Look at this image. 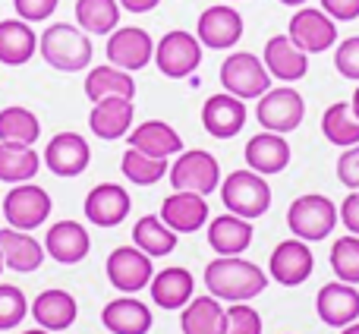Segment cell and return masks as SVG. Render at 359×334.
<instances>
[{
  "label": "cell",
  "instance_id": "e575fe53",
  "mask_svg": "<svg viewBox=\"0 0 359 334\" xmlns=\"http://www.w3.org/2000/svg\"><path fill=\"white\" fill-rule=\"evenodd\" d=\"M120 0H76V25L88 35H111L120 25Z\"/></svg>",
  "mask_w": 359,
  "mask_h": 334
},
{
  "label": "cell",
  "instance_id": "8fae6325",
  "mask_svg": "<svg viewBox=\"0 0 359 334\" xmlns=\"http://www.w3.org/2000/svg\"><path fill=\"white\" fill-rule=\"evenodd\" d=\"M107 63L126 69V73H139L155 60V38L139 25H117L107 35Z\"/></svg>",
  "mask_w": 359,
  "mask_h": 334
},
{
  "label": "cell",
  "instance_id": "f6af8a7d",
  "mask_svg": "<svg viewBox=\"0 0 359 334\" xmlns=\"http://www.w3.org/2000/svg\"><path fill=\"white\" fill-rule=\"evenodd\" d=\"M318 4H322V10L334 22H353V19H359V0H318Z\"/></svg>",
  "mask_w": 359,
  "mask_h": 334
},
{
  "label": "cell",
  "instance_id": "f5cc1de1",
  "mask_svg": "<svg viewBox=\"0 0 359 334\" xmlns=\"http://www.w3.org/2000/svg\"><path fill=\"white\" fill-rule=\"evenodd\" d=\"M0 274H4V255H0Z\"/></svg>",
  "mask_w": 359,
  "mask_h": 334
},
{
  "label": "cell",
  "instance_id": "d4e9b609",
  "mask_svg": "<svg viewBox=\"0 0 359 334\" xmlns=\"http://www.w3.org/2000/svg\"><path fill=\"white\" fill-rule=\"evenodd\" d=\"M149 290H151V303H155L158 309L177 312V309H183L192 300V293H196V278H192L189 268L168 265V268H161V272H155Z\"/></svg>",
  "mask_w": 359,
  "mask_h": 334
},
{
  "label": "cell",
  "instance_id": "3957f363",
  "mask_svg": "<svg viewBox=\"0 0 359 334\" xmlns=\"http://www.w3.org/2000/svg\"><path fill=\"white\" fill-rule=\"evenodd\" d=\"M221 202L230 215L255 221V218L268 215V208H271V186L262 173L240 167V171H230L221 180Z\"/></svg>",
  "mask_w": 359,
  "mask_h": 334
},
{
  "label": "cell",
  "instance_id": "d6986e66",
  "mask_svg": "<svg viewBox=\"0 0 359 334\" xmlns=\"http://www.w3.org/2000/svg\"><path fill=\"white\" fill-rule=\"evenodd\" d=\"M316 312L328 328H347L359 322V290L356 284L328 281L316 297Z\"/></svg>",
  "mask_w": 359,
  "mask_h": 334
},
{
  "label": "cell",
  "instance_id": "f907efd6",
  "mask_svg": "<svg viewBox=\"0 0 359 334\" xmlns=\"http://www.w3.org/2000/svg\"><path fill=\"white\" fill-rule=\"evenodd\" d=\"M341 334H359V322H353V325H347V328H341Z\"/></svg>",
  "mask_w": 359,
  "mask_h": 334
},
{
  "label": "cell",
  "instance_id": "83f0119b",
  "mask_svg": "<svg viewBox=\"0 0 359 334\" xmlns=\"http://www.w3.org/2000/svg\"><path fill=\"white\" fill-rule=\"evenodd\" d=\"M101 325L111 334H149L151 309L142 300L133 297V293H123V297L104 303V309H101Z\"/></svg>",
  "mask_w": 359,
  "mask_h": 334
},
{
  "label": "cell",
  "instance_id": "816d5d0a",
  "mask_svg": "<svg viewBox=\"0 0 359 334\" xmlns=\"http://www.w3.org/2000/svg\"><path fill=\"white\" fill-rule=\"evenodd\" d=\"M22 334H50V331H44V328H29V331H22Z\"/></svg>",
  "mask_w": 359,
  "mask_h": 334
},
{
  "label": "cell",
  "instance_id": "ab89813d",
  "mask_svg": "<svg viewBox=\"0 0 359 334\" xmlns=\"http://www.w3.org/2000/svg\"><path fill=\"white\" fill-rule=\"evenodd\" d=\"M29 316V300L16 284H0V331L19 328Z\"/></svg>",
  "mask_w": 359,
  "mask_h": 334
},
{
  "label": "cell",
  "instance_id": "2e32d148",
  "mask_svg": "<svg viewBox=\"0 0 359 334\" xmlns=\"http://www.w3.org/2000/svg\"><path fill=\"white\" fill-rule=\"evenodd\" d=\"M133 199L126 192V186L120 183H98L88 189L82 211H86V221L95 227H120V224L130 218Z\"/></svg>",
  "mask_w": 359,
  "mask_h": 334
},
{
  "label": "cell",
  "instance_id": "4316f807",
  "mask_svg": "<svg viewBox=\"0 0 359 334\" xmlns=\"http://www.w3.org/2000/svg\"><path fill=\"white\" fill-rule=\"evenodd\" d=\"M252 221L240 215H224L211 218L208 227H205V236H208V246L215 249L217 255H243L249 246H252Z\"/></svg>",
  "mask_w": 359,
  "mask_h": 334
},
{
  "label": "cell",
  "instance_id": "bcb514c9",
  "mask_svg": "<svg viewBox=\"0 0 359 334\" xmlns=\"http://www.w3.org/2000/svg\"><path fill=\"white\" fill-rule=\"evenodd\" d=\"M337 215H341V224L347 227V234L359 236V189H350V196L341 202Z\"/></svg>",
  "mask_w": 359,
  "mask_h": 334
},
{
  "label": "cell",
  "instance_id": "1f68e13d",
  "mask_svg": "<svg viewBox=\"0 0 359 334\" xmlns=\"http://www.w3.org/2000/svg\"><path fill=\"white\" fill-rule=\"evenodd\" d=\"M180 331L183 334H224L227 331V309L217 297H192L180 309Z\"/></svg>",
  "mask_w": 359,
  "mask_h": 334
},
{
  "label": "cell",
  "instance_id": "6da1fadb",
  "mask_svg": "<svg viewBox=\"0 0 359 334\" xmlns=\"http://www.w3.org/2000/svg\"><path fill=\"white\" fill-rule=\"evenodd\" d=\"M268 274L243 255H217L205 265V287L221 303H249L265 293Z\"/></svg>",
  "mask_w": 359,
  "mask_h": 334
},
{
  "label": "cell",
  "instance_id": "ffe728a7",
  "mask_svg": "<svg viewBox=\"0 0 359 334\" xmlns=\"http://www.w3.org/2000/svg\"><path fill=\"white\" fill-rule=\"evenodd\" d=\"M44 253L60 265H79L92 253V236L79 221H54L44 234Z\"/></svg>",
  "mask_w": 359,
  "mask_h": 334
},
{
  "label": "cell",
  "instance_id": "f1b7e54d",
  "mask_svg": "<svg viewBox=\"0 0 359 334\" xmlns=\"http://www.w3.org/2000/svg\"><path fill=\"white\" fill-rule=\"evenodd\" d=\"M130 149L142 152L151 158H177L183 152V139L170 123L164 120H145V123L133 126L130 130Z\"/></svg>",
  "mask_w": 359,
  "mask_h": 334
},
{
  "label": "cell",
  "instance_id": "7bdbcfd3",
  "mask_svg": "<svg viewBox=\"0 0 359 334\" xmlns=\"http://www.w3.org/2000/svg\"><path fill=\"white\" fill-rule=\"evenodd\" d=\"M60 6V0H13V10L19 19H25L29 25L35 22H48L54 16V10Z\"/></svg>",
  "mask_w": 359,
  "mask_h": 334
},
{
  "label": "cell",
  "instance_id": "52a82bcc",
  "mask_svg": "<svg viewBox=\"0 0 359 334\" xmlns=\"http://www.w3.org/2000/svg\"><path fill=\"white\" fill-rule=\"evenodd\" d=\"M303 117H306V101L293 86L268 88L259 98V105H255V120H259V126L268 133H280V136L299 130Z\"/></svg>",
  "mask_w": 359,
  "mask_h": 334
},
{
  "label": "cell",
  "instance_id": "f35d334b",
  "mask_svg": "<svg viewBox=\"0 0 359 334\" xmlns=\"http://www.w3.org/2000/svg\"><path fill=\"white\" fill-rule=\"evenodd\" d=\"M328 262H331V272H334L337 281L359 287V236H353V234L337 236V240L331 243Z\"/></svg>",
  "mask_w": 359,
  "mask_h": 334
},
{
  "label": "cell",
  "instance_id": "603a6c76",
  "mask_svg": "<svg viewBox=\"0 0 359 334\" xmlns=\"http://www.w3.org/2000/svg\"><path fill=\"white\" fill-rule=\"evenodd\" d=\"M133 117H136V105L133 98H104L98 105H92L88 114V130L104 142H117V139L130 136Z\"/></svg>",
  "mask_w": 359,
  "mask_h": 334
},
{
  "label": "cell",
  "instance_id": "8d00e7d4",
  "mask_svg": "<svg viewBox=\"0 0 359 334\" xmlns=\"http://www.w3.org/2000/svg\"><path fill=\"white\" fill-rule=\"evenodd\" d=\"M322 136L337 149H350L359 142V120L350 101H337L322 114Z\"/></svg>",
  "mask_w": 359,
  "mask_h": 334
},
{
  "label": "cell",
  "instance_id": "7dc6e473",
  "mask_svg": "<svg viewBox=\"0 0 359 334\" xmlns=\"http://www.w3.org/2000/svg\"><path fill=\"white\" fill-rule=\"evenodd\" d=\"M120 6H123L126 13H136V16H142V13H151L161 6V0H120Z\"/></svg>",
  "mask_w": 359,
  "mask_h": 334
},
{
  "label": "cell",
  "instance_id": "44dd1931",
  "mask_svg": "<svg viewBox=\"0 0 359 334\" xmlns=\"http://www.w3.org/2000/svg\"><path fill=\"white\" fill-rule=\"evenodd\" d=\"M161 221L174 230L177 236L183 234H198L208 224V202L198 192H183L174 189L161 202Z\"/></svg>",
  "mask_w": 359,
  "mask_h": 334
},
{
  "label": "cell",
  "instance_id": "9c48e42d",
  "mask_svg": "<svg viewBox=\"0 0 359 334\" xmlns=\"http://www.w3.org/2000/svg\"><path fill=\"white\" fill-rule=\"evenodd\" d=\"M287 35L303 54H325L337 44V22L322 6H297L287 25Z\"/></svg>",
  "mask_w": 359,
  "mask_h": 334
},
{
  "label": "cell",
  "instance_id": "c3c4849f",
  "mask_svg": "<svg viewBox=\"0 0 359 334\" xmlns=\"http://www.w3.org/2000/svg\"><path fill=\"white\" fill-rule=\"evenodd\" d=\"M350 107H353V114H356V120H359V82H356V92H353V98H350Z\"/></svg>",
  "mask_w": 359,
  "mask_h": 334
},
{
  "label": "cell",
  "instance_id": "277c9868",
  "mask_svg": "<svg viewBox=\"0 0 359 334\" xmlns=\"http://www.w3.org/2000/svg\"><path fill=\"white\" fill-rule=\"evenodd\" d=\"M337 221H341L337 205L322 192H306V196L293 199L290 208H287V227H290L293 236H299L306 243L328 240Z\"/></svg>",
  "mask_w": 359,
  "mask_h": 334
},
{
  "label": "cell",
  "instance_id": "74e56055",
  "mask_svg": "<svg viewBox=\"0 0 359 334\" xmlns=\"http://www.w3.org/2000/svg\"><path fill=\"white\" fill-rule=\"evenodd\" d=\"M120 171H123V177L130 180L133 186H155L158 180L168 177L170 161L168 158L142 155V152H136V149H126L123 158H120Z\"/></svg>",
  "mask_w": 359,
  "mask_h": 334
},
{
  "label": "cell",
  "instance_id": "cb8c5ba5",
  "mask_svg": "<svg viewBox=\"0 0 359 334\" xmlns=\"http://www.w3.org/2000/svg\"><path fill=\"white\" fill-rule=\"evenodd\" d=\"M76 316H79V303L69 290H60V287H50V290H41L35 300H32V319L38 322V328L44 331H67L73 328Z\"/></svg>",
  "mask_w": 359,
  "mask_h": 334
},
{
  "label": "cell",
  "instance_id": "4fadbf2b",
  "mask_svg": "<svg viewBox=\"0 0 359 334\" xmlns=\"http://www.w3.org/2000/svg\"><path fill=\"white\" fill-rule=\"evenodd\" d=\"M196 38L202 41V48L208 51H230L240 44L243 38V16L236 6L230 4H215L205 6L198 13L196 22Z\"/></svg>",
  "mask_w": 359,
  "mask_h": 334
},
{
  "label": "cell",
  "instance_id": "d590c367",
  "mask_svg": "<svg viewBox=\"0 0 359 334\" xmlns=\"http://www.w3.org/2000/svg\"><path fill=\"white\" fill-rule=\"evenodd\" d=\"M38 136H41V120L35 111L22 105H10L0 111V142L35 145Z\"/></svg>",
  "mask_w": 359,
  "mask_h": 334
},
{
  "label": "cell",
  "instance_id": "e0dca14e",
  "mask_svg": "<svg viewBox=\"0 0 359 334\" xmlns=\"http://www.w3.org/2000/svg\"><path fill=\"white\" fill-rule=\"evenodd\" d=\"M262 63L271 73V79H278L280 86H293V82L306 79L309 73V54L297 48L290 41V35H271L262 48Z\"/></svg>",
  "mask_w": 359,
  "mask_h": 334
},
{
  "label": "cell",
  "instance_id": "30bf717a",
  "mask_svg": "<svg viewBox=\"0 0 359 334\" xmlns=\"http://www.w3.org/2000/svg\"><path fill=\"white\" fill-rule=\"evenodd\" d=\"M4 218L6 227L16 230H35L41 224H48L50 218V196L44 186L38 183H16L4 196Z\"/></svg>",
  "mask_w": 359,
  "mask_h": 334
},
{
  "label": "cell",
  "instance_id": "5b68a950",
  "mask_svg": "<svg viewBox=\"0 0 359 334\" xmlns=\"http://www.w3.org/2000/svg\"><path fill=\"white\" fill-rule=\"evenodd\" d=\"M221 86L243 101H259L271 88V73L252 51H230L221 63Z\"/></svg>",
  "mask_w": 359,
  "mask_h": 334
},
{
  "label": "cell",
  "instance_id": "8992f818",
  "mask_svg": "<svg viewBox=\"0 0 359 334\" xmlns=\"http://www.w3.org/2000/svg\"><path fill=\"white\" fill-rule=\"evenodd\" d=\"M168 180L174 183V189L183 192H198V196L208 199L215 189H221V164L211 152L205 149H189V152H180L174 158L168 171Z\"/></svg>",
  "mask_w": 359,
  "mask_h": 334
},
{
  "label": "cell",
  "instance_id": "7a4b0ae2",
  "mask_svg": "<svg viewBox=\"0 0 359 334\" xmlns=\"http://www.w3.org/2000/svg\"><path fill=\"white\" fill-rule=\"evenodd\" d=\"M38 54L57 73H82L92 67V35L73 22H54L38 35Z\"/></svg>",
  "mask_w": 359,
  "mask_h": 334
},
{
  "label": "cell",
  "instance_id": "ba28073f",
  "mask_svg": "<svg viewBox=\"0 0 359 334\" xmlns=\"http://www.w3.org/2000/svg\"><path fill=\"white\" fill-rule=\"evenodd\" d=\"M202 51L205 48L196 38V32L174 29L168 35H161V41L155 44V67L168 79H186L202 67Z\"/></svg>",
  "mask_w": 359,
  "mask_h": 334
},
{
  "label": "cell",
  "instance_id": "7402d4cb",
  "mask_svg": "<svg viewBox=\"0 0 359 334\" xmlns=\"http://www.w3.org/2000/svg\"><path fill=\"white\" fill-rule=\"evenodd\" d=\"M0 255H4V268L19 274L38 272L48 259L44 243H38L29 230H16V227H0Z\"/></svg>",
  "mask_w": 359,
  "mask_h": 334
},
{
  "label": "cell",
  "instance_id": "4dcf8cb0",
  "mask_svg": "<svg viewBox=\"0 0 359 334\" xmlns=\"http://www.w3.org/2000/svg\"><path fill=\"white\" fill-rule=\"evenodd\" d=\"M38 54V35L25 19H0V63L4 67H25Z\"/></svg>",
  "mask_w": 359,
  "mask_h": 334
},
{
  "label": "cell",
  "instance_id": "836d02e7",
  "mask_svg": "<svg viewBox=\"0 0 359 334\" xmlns=\"http://www.w3.org/2000/svg\"><path fill=\"white\" fill-rule=\"evenodd\" d=\"M133 246H139L151 259H164L177 249V234L161 221V215H142L133 224Z\"/></svg>",
  "mask_w": 359,
  "mask_h": 334
},
{
  "label": "cell",
  "instance_id": "ac0fdd59",
  "mask_svg": "<svg viewBox=\"0 0 359 334\" xmlns=\"http://www.w3.org/2000/svg\"><path fill=\"white\" fill-rule=\"evenodd\" d=\"M246 120H249L246 101L230 92L211 95L202 105V126H205V133L215 139H233L236 133H243Z\"/></svg>",
  "mask_w": 359,
  "mask_h": 334
},
{
  "label": "cell",
  "instance_id": "9a60e30c",
  "mask_svg": "<svg viewBox=\"0 0 359 334\" xmlns=\"http://www.w3.org/2000/svg\"><path fill=\"white\" fill-rule=\"evenodd\" d=\"M44 167H48L54 177H79L88 171L92 164V145L86 136L73 130H63L44 145Z\"/></svg>",
  "mask_w": 359,
  "mask_h": 334
},
{
  "label": "cell",
  "instance_id": "60d3db41",
  "mask_svg": "<svg viewBox=\"0 0 359 334\" xmlns=\"http://www.w3.org/2000/svg\"><path fill=\"white\" fill-rule=\"evenodd\" d=\"M224 334H262V316L249 303H230Z\"/></svg>",
  "mask_w": 359,
  "mask_h": 334
},
{
  "label": "cell",
  "instance_id": "ee69618b",
  "mask_svg": "<svg viewBox=\"0 0 359 334\" xmlns=\"http://www.w3.org/2000/svg\"><path fill=\"white\" fill-rule=\"evenodd\" d=\"M337 180L347 189H359V142L341 152V158H337Z\"/></svg>",
  "mask_w": 359,
  "mask_h": 334
},
{
  "label": "cell",
  "instance_id": "f546056e",
  "mask_svg": "<svg viewBox=\"0 0 359 334\" xmlns=\"http://www.w3.org/2000/svg\"><path fill=\"white\" fill-rule=\"evenodd\" d=\"M82 92L92 105H98L104 98H136V79H133V73L114 67V63H101V67L88 69Z\"/></svg>",
  "mask_w": 359,
  "mask_h": 334
},
{
  "label": "cell",
  "instance_id": "681fc988",
  "mask_svg": "<svg viewBox=\"0 0 359 334\" xmlns=\"http://www.w3.org/2000/svg\"><path fill=\"white\" fill-rule=\"evenodd\" d=\"M278 4H284V6H306L309 0H278Z\"/></svg>",
  "mask_w": 359,
  "mask_h": 334
},
{
  "label": "cell",
  "instance_id": "b9f144b4",
  "mask_svg": "<svg viewBox=\"0 0 359 334\" xmlns=\"http://www.w3.org/2000/svg\"><path fill=\"white\" fill-rule=\"evenodd\" d=\"M334 67L344 79L359 82V35L334 44Z\"/></svg>",
  "mask_w": 359,
  "mask_h": 334
},
{
  "label": "cell",
  "instance_id": "5bb4252c",
  "mask_svg": "<svg viewBox=\"0 0 359 334\" xmlns=\"http://www.w3.org/2000/svg\"><path fill=\"white\" fill-rule=\"evenodd\" d=\"M312 268H316V255H312L309 243L290 236L274 246L271 259H268V278L278 281L280 287H299L309 281Z\"/></svg>",
  "mask_w": 359,
  "mask_h": 334
},
{
  "label": "cell",
  "instance_id": "484cf974",
  "mask_svg": "<svg viewBox=\"0 0 359 334\" xmlns=\"http://www.w3.org/2000/svg\"><path fill=\"white\" fill-rule=\"evenodd\" d=\"M246 167L255 173H262V177H271V173H280L287 164H290V142H287V136H280V133H255L252 139L246 142Z\"/></svg>",
  "mask_w": 359,
  "mask_h": 334
},
{
  "label": "cell",
  "instance_id": "d6a6232c",
  "mask_svg": "<svg viewBox=\"0 0 359 334\" xmlns=\"http://www.w3.org/2000/svg\"><path fill=\"white\" fill-rule=\"evenodd\" d=\"M38 171H41V155L35 152V145L0 142V183H32Z\"/></svg>",
  "mask_w": 359,
  "mask_h": 334
},
{
  "label": "cell",
  "instance_id": "7c38bea8",
  "mask_svg": "<svg viewBox=\"0 0 359 334\" xmlns=\"http://www.w3.org/2000/svg\"><path fill=\"white\" fill-rule=\"evenodd\" d=\"M107 281L120 293H139L155 278V259L145 255L139 246H117L104 262Z\"/></svg>",
  "mask_w": 359,
  "mask_h": 334
}]
</instances>
